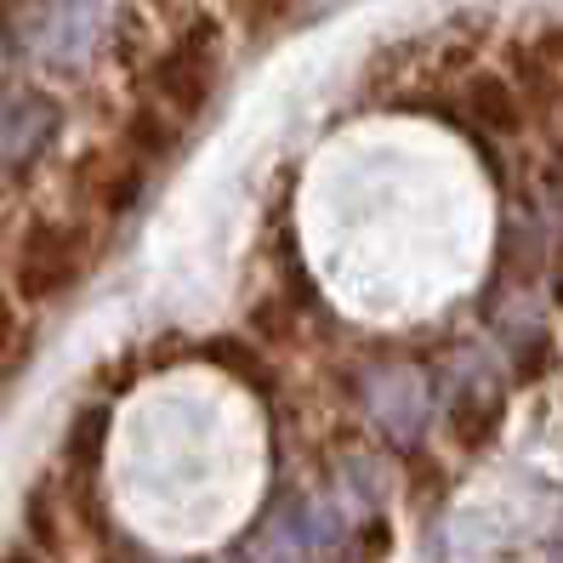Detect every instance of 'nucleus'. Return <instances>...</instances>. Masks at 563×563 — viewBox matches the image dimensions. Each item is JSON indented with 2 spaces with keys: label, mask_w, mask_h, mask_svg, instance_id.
<instances>
[{
  "label": "nucleus",
  "mask_w": 563,
  "mask_h": 563,
  "mask_svg": "<svg viewBox=\"0 0 563 563\" xmlns=\"http://www.w3.org/2000/svg\"><path fill=\"white\" fill-rule=\"evenodd\" d=\"M518 86L507 75H473L461 86V109L473 114V125H484L489 137H518L523 131V103H518Z\"/></svg>",
  "instance_id": "nucleus-5"
},
{
  "label": "nucleus",
  "mask_w": 563,
  "mask_h": 563,
  "mask_svg": "<svg viewBox=\"0 0 563 563\" xmlns=\"http://www.w3.org/2000/svg\"><path fill=\"white\" fill-rule=\"evenodd\" d=\"M57 131V109L41 97H12L0 103V165H29Z\"/></svg>",
  "instance_id": "nucleus-4"
},
{
  "label": "nucleus",
  "mask_w": 563,
  "mask_h": 563,
  "mask_svg": "<svg viewBox=\"0 0 563 563\" xmlns=\"http://www.w3.org/2000/svg\"><path fill=\"white\" fill-rule=\"evenodd\" d=\"M268 7H274V12H285V7H290V0H268Z\"/></svg>",
  "instance_id": "nucleus-13"
},
{
  "label": "nucleus",
  "mask_w": 563,
  "mask_h": 563,
  "mask_svg": "<svg viewBox=\"0 0 563 563\" xmlns=\"http://www.w3.org/2000/svg\"><path fill=\"white\" fill-rule=\"evenodd\" d=\"M137 188H143V165H120V172L103 183V206L109 211H125L131 200H137Z\"/></svg>",
  "instance_id": "nucleus-9"
},
{
  "label": "nucleus",
  "mask_w": 563,
  "mask_h": 563,
  "mask_svg": "<svg viewBox=\"0 0 563 563\" xmlns=\"http://www.w3.org/2000/svg\"><path fill=\"white\" fill-rule=\"evenodd\" d=\"M131 143H137V154H172L177 125H165L154 109H143L137 120H131Z\"/></svg>",
  "instance_id": "nucleus-8"
},
{
  "label": "nucleus",
  "mask_w": 563,
  "mask_h": 563,
  "mask_svg": "<svg viewBox=\"0 0 563 563\" xmlns=\"http://www.w3.org/2000/svg\"><path fill=\"white\" fill-rule=\"evenodd\" d=\"M12 330H18V319H12V308L0 302V364H7V347H12Z\"/></svg>",
  "instance_id": "nucleus-11"
},
{
  "label": "nucleus",
  "mask_w": 563,
  "mask_h": 563,
  "mask_svg": "<svg viewBox=\"0 0 563 563\" xmlns=\"http://www.w3.org/2000/svg\"><path fill=\"white\" fill-rule=\"evenodd\" d=\"M97 35H103V7H91V0H63V7L52 12L46 23V57H86L97 46Z\"/></svg>",
  "instance_id": "nucleus-7"
},
{
  "label": "nucleus",
  "mask_w": 563,
  "mask_h": 563,
  "mask_svg": "<svg viewBox=\"0 0 563 563\" xmlns=\"http://www.w3.org/2000/svg\"><path fill=\"white\" fill-rule=\"evenodd\" d=\"M80 279V234L69 222H35L18 245L12 262V290L23 302H52Z\"/></svg>",
  "instance_id": "nucleus-2"
},
{
  "label": "nucleus",
  "mask_w": 563,
  "mask_h": 563,
  "mask_svg": "<svg viewBox=\"0 0 563 563\" xmlns=\"http://www.w3.org/2000/svg\"><path fill=\"white\" fill-rule=\"evenodd\" d=\"M217 69H222V29L211 18H200V23H188L183 35L159 52L148 86H154V97L165 109L200 114L206 97L217 91Z\"/></svg>",
  "instance_id": "nucleus-1"
},
{
  "label": "nucleus",
  "mask_w": 563,
  "mask_h": 563,
  "mask_svg": "<svg viewBox=\"0 0 563 563\" xmlns=\"http://www.w3.org/2000/svg\"><path fill=\"white\" fill-rule=\"evenodd\" d=\"M364 405H371V416L387 439L416 444L421 427H427V410H433V387H427V376L410 371V364H387V371L364 376Z\"/></svg>",
  "instance_id": "nucleus-3"
},
{
  "label": "nucleus",
  "mask_w": 563,
  "mask_h": 563,
  "mask_svg": "<svg viewBox=\"0 0 563 563\" xmlns=\"http://www.w3.org/2000/svg\"><path fill=\"white\" fill-rule=\"evenodd\" d=\"M0 563H35V552H7V558H0Z\"/></svg>",
  "instance_id": "nucleus-12"
},
{
  "label": "nucleus",
  "mask_w": 563,
  "mask_h": 563,
  "mask_svg": "<svg viewBox=\"0 0 563 563\" xmlns=\"http://www.w3.org/2000/svg\"><path fill=\"white\" fill-rule=\"evenodd\" d=\"M97 444H103V410H86V416H80V427H75V455L86 461Z\"/></svg>",
  "instance_id": "nucleus-10"
},
{
  "label": "nucleus",
  "mask_w": 563,
  "mask_h": 563,
  "mask_svg": "<svg viewBox=\"0 0 563 563\" xmlns=\"http://www.w3.org/2000/svg\"><path fill=\"white\" fill-rule=\"evenodd\" d=\"M308 552H313V541H308V518H302V507H279L268 523L251 536V547H245V563H308Z\"/></svg>",
  "instance_id": "nucleus-6"
}]
</instances>
